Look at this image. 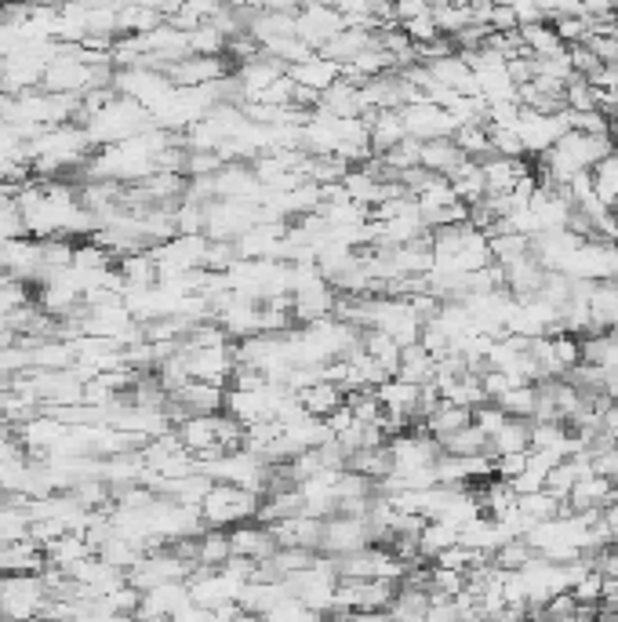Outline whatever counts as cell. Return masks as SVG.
Wrapping results in <instances>:
<instances>
[{"mask_svg": "<svg viewBox=\"0 0 618 622\" xmlns=\"http://www.w3.org/2000/svg\"><path fill=\"white\" fill-rule=\"evenodd\" d=\"M346 466L349 470L364 473V477H371V481H379V477H386V473L393 470V455H389L386 444H375V448H357V452L349 455Z\"/></svg>", "mask_w": 618, "mask_h": 622, "instance_id": "obj_26", "label": "cell"}, {"mask_svg": "<svg viewBox=\"0 0 618 622\" xmlns=\"http://www.w3.org/2000/svg\"><path fill=\"white\" fill-rule=\"evenodd\" d=\"M604 393H608V401L618 404V372H608L604 375Z\"/></svg>", "mask_w": 618, "mask_h": 622, "instance_id": "obj_48", "label": "cell"}, {"mask_svg": "<svg viewBox=\"0 0 618 622\" xmlns=\"http://www.w3.org/2000/svg\"><path fill=\"white\" fill-rule=\"evenodd\" d=\"M466 161V153L455 146V139H429V142H422V157H419V164L422 168H429V171H437V175H451V171L459 168V164Z\"/></svg>", "mask_w": 618, "mask_h": 622, "instance_id": "obj_19", "label": "cell"}, {"mask_svg": "<svg viewBox=\"0 0 618 622\" xmlns=\"http://www.w3.org/2000/svg\"><path fill=\"white\" fill-rule=\"evenodd\" d=\"M400 30L408 33L411 41L422 44V41H433V37H440L437 30V22H433V11H426V15H419V19H408V22H400Z\"/></svg>", "mask_w": 618, "mask_h": 622, "instance_id": "obj_39", "label": "cell"}, {"mask_svg": "<svg viewBox=\"0 0 618 622\" xmlns=\"http://www.w3.org/2000/svg\"><path fill=\"white\" fill-rule=\"evenodd\" d=\"M259 492H248L240 484L230 481H215L200 502V517L208 528H233V524L255 521V510H259Z\"/></svg>", "mask_w": 618, "mask_h": 622, "instance_id": "obj_1", "label": "cell"}, {"mask_svg": "<svg viewBox=\"0 0 618 622\" xmlns=\"http://www.w3.org/2000/svg\"><path fill=\"white\" fill-rule=\"evenodd\" d=\"M517 510L528 517L531 524L549 521V517H557V513H568L564 510V499L553 495L549 488H539V492H528V495H517Z\"/></svg>", "mask_w": 618, "mask_h": 622, "instance_id": "obj_25", "label": "cell"}, {"mask_svg": "<svg viewBox=\"0 0 618 622\" xmlns=\"http://www.w3.org/2000/svg\"><path fill=\"white\" fill-rule=\"evenodd\" d=\"M433 372H437V357L422 346V342H411V346H404L400 350V368L397 375L400 379L415 382V386H422V382L433 379Z\"/></svg>", "mask_w": 618, "mask_h": 622, "instance_id": "obj_21", "label": "cell"}, {"mask_svg": "<svg viewBox=\"0 0 618 622\" xmlns=\"http://www.w3.org/2000/svg\"><path fill=\"white\" fill-rule=\"evenodd\" d=\"M451 542H459V528L448 521H440V517H429L426 524H422V532H419V550L426 561H433L444 546H451Z\"/></svg>", "mask_w": 618, "mask_h": 622, "instance_id": "obj_27", "label": "cell"}, {"mask_svg": "<svg viewBox=\"0 0 618 622\" xmlns=\"http://www.w3.org/2000/svg\"><path fill=\"white\" fill-rule=\"evenodd\" d=\"M488 248H491V259L506 266V262L520 259V255H528V251H531V237H528V233H517V230H502V233H491Z\"/></svg>", "mask_w": 618, "mask_h": 622, "instance_id": "obj_30", "label": "cell"}, {"mask_svg": "<svg viewBox=\"0 0 618 622\" xmlns=\"http://www.w3.org/2000/svg\"><path fill=\"white\" fill-rule=\"evenodd\" d=\"M589 175H593V193H597L608 208H615L618 204V153L600 157V161L589 168Z\"/></svg>", "mask_w": 618, "mask_h": 622, "instance_id": "obj_28", "label": "cell"}, {"mask_svg": "<svg viewBox=\"0 0 618 622\" xmlns=\"http://www.w3.org/2000/svg\"><path fill=\"white\" fill-rule=\"evenodd\" d=\"M611 215H615V226H618V204H615V208H611Z\"/></svg>", "mask_w": 618, "mask_h": 622, "instance_id": "obj_50", "label": "cell"}, {"mask_svg": "<svg viewBox=\"0 0 618 622\" xmlns=\"http://www.w3.org/2000/svg\"><path fill=\"white\" fill-rule=\"evenodd\" d=\"M564 131H568V117H564V110L539 113V110H528V106L520 110L517 135H520V142H524V157H539V153H546Z\"/></svg>", "mask_w": 618, "mask_h": 622, "instance_id": "obj_3", "label": "cell"}, {"mask_svg": "<svg viewBox=\"0 0 618 622\" xmlns=\"http://www.w3.org/2000/svg\"><path fill=\"white\" fill-rule=\"evenodd\" d=\"M600 590H604V575H600L597 568H589V572L571 586V597L582 604H600Z\"/></svg>", "mask_w": 618, "mask_h": 622, "instance_id": "obj_37", "label": "cell"}, {"mask_svg": "<svg viewBox=\"0 0 618 622\" xmlns=\"http://www.w3.org/2000/svg\"><path fill=\"white\" fill-rule=\"evenodd\" d=\"M466 422H473V408H462L455 401H440L433 412L426 415V433H433L437 441H444L448 433L462 430Z\"/></svg>", "mask_w": 618, "mask_h": 622, "instance_id": "obj_22", "label": "cell"}, {"mask_svg": "<svg viewBox=\"0 0 618 622\" xmlns=\"http://www.w3.org/2000/svg\"><path fill=\"white\" fill-rule=\"evenodd\" d=\"M600 426H604V433H608V437H615V441H618V404L615 401L604 408V415H600Z\"/></svg>", "mask_w": 618, "mask_h": 622, "instance_id": "obj_46", "label": "cell"}, {"mask_svg": "<svg viewBox=\"0 0 618 622\" xmlns=\"http://www.w3.org/2000/svg\"><path fill=\"white\" fill-rule=\"evenodd\" d=\"M480 386H484V393H488V401H499L502 393H506L509 386H517V382L509 379L502 368H484V372H480Z\"/></svg>", "mask_w": 618, "mask_h": 622, "instance_id": "obj_40", "label": "cell"}, {"mask_svg": "<svg viewBox=\"0 0 618 622\" xmlns=\"http://www.w3.org/2000/svg\"><path fill=\"white\" fill-rule=\"evenodd\" d=\"M440 448L451 455H491V437L480 430L477 422H466L462 430L448 433V437L440 441Z\"/></svg>", "mask_w": 618, "mask_h": 622, "instance_id": "obj_23", "label": "cell"}, {"mask_svg": "<svg viewBox=\"0 0 618 622\" xmlns=\"http://www.w3.org/2000/svg\"><path fill=\"white\" fill-rule=\"evenodd\" d=\"M520 41H524V48L531 51V55H553V51L564 48V41H560V33L553 30V22L542 19V22H528V26H520Z\"/></svg>", "mask_w": 618, "mask_h": 622, "instance_id": "obj_29", "label": "cell"}, {"mask_svg": "<svg viewBox=\"0 0 618 622\" xmlns=\"http://www.w3.org/2000/svg\"><path fill=\"white\" fill-rule=\"evenodd\" d=\"M364 121H368V142L375 153H386V150H393L400 139H408V128H404L400 110H368L364 113Z\"/></svg>", "mask_w": 618, "mask_h": 622, "instance_id": "obj_16", "label": "cell"}, {"mask_svg": "<svg viewBox=\"0 0 618 622\" xmlns=\"http://www.w3.org/2000/svg\"><path fill=\"white\" fill-rule=\"evenodd\" d=\"M509 415H506V408H502V404H495V401H484V404H477V408H473V422H477L480 430L488 433H495L502 426V422H506Z\"/></svg>", "mask_w": 618, "mask_h": 622, "instance_id": "obj_38", "label": "cell"}, {"mask_svg": "<svg viewBox=\"0 0 618 622\" xmlns=\"http://www.w3.org/2000/svg\"><path fill=\"white\" fill-rule=\"evenodd\" d=\"M509 488L517 495H528V492H539V488H546V477L535 470H520L517 477H509Z\"/></svg>", "mask_w": 618, "mask_h": 622, "instance_id": "obj_45", "label": "cell"}, {"mask_svg": "<svg viewBox=\"0 0 618 622\" xmlns=\"http://www.w3.org/2000/svg\"><path fill=\"white\" fill-rule=\"evenodd\" d=\"M488 26H491V30H499V33L520 30V22H517V15H513V8H509V4H491Z\"/></svg>", "mask_w": 618, "mask_h": 622, "instance_id": "obj_42", "label": "cell"}, {"mask_svg": "<svg viewBox=\"0 0 618 622\" xmlns=\"http://www.w3.org/2000/svg\"><path fill=\"white\" fill-rule=\"evenodd\" d=\"M589 321H593V332H611V328H618V284L615 281H593V288H589Z\"/></svg>", "mask_w": 618, "mask_h": 622, "instance_id": "obj_17", "label": "cell"}, {"mask_svg": "<svg viewBox=\"0 0 618 622\" xmlns=\"http://www.w3.org/2000/svg\"><path fill=\"white\" fill-rule=\"evenodd\" d=\"M400 117H404V128H408L411 139H419V142L448 139L451 131H455L451 113L444 110V106H437V102H429V99L408 102V106L400 110Z\"/></svg>", "mask_w": 618, "mask_h": 622, "instance_id": "obj_6", "label": "cell"}, {"mask_svg": "<svg viewBox=\"0 0 618 622\" xmlns=\"http://www.w3.org/2000/svg\"><path fill=\"white\" fill-rule=\"evenodd\" d=\"M568 117V128L582 131V135H608L611 131V117L600 110H564Z\"/></svg>", "mask_w": 618, "mask_h": 622, "instance_id": "obj_34", "label": "cell"}, {"mask_svg": "<svg viewBox=\"0 0 618 622\" xmlns=\"http://www.w3.org/2000/svg\"><path fill=\"white\" fill-rule=\"evenodd\" d=\"M546 273H549L546 266L528 251V255L506 262V288L513 291V299H531V295H539L542 291Z\"/></svg>", "mask_w": 618, "mask_h": 622, "instance_id": "obj_14", "label": "cell"}, {"mask_svg": "<svg viewBox=\"0 0 618 622\" xmlns=\"http://www.w3.org/2000/svg\"><path fill=\"white\" fill-rule=\"evenodd\" d=\"M426 11H433L429 0H393V22L419 19V15H426Z\"/></svg>", "mask_w": 618, "mask_h": 622, "instance_id": "obj_43", "label": "cell"}, {"mask_svg": "<svg viewBox=\"0 0 618 622\" xmlns=\"http://www.w3.org/2000/svg\"><path fill=\"white\" fill-rule=\"evenodd\" d=\"M600 517H604V524H608L611 542H618V499H615V502H608V506L600 510Z\"/></svg>", "mask_w": 618, "mask_h": 622, "instance_id": "obj_47", "label": "cell"}, {"mask_svg": "<svg viewBox=\"0 0 618 622\" xmlns=\"http://www.w3.org/2000/svg\"><path fill=\"white\" fill-rule=\"evenodd\" d=\"M230 557H233L230 535L222 532V528H204V532L197 535V564L200 568H222Z\"/></svg>", "mask_w": 618, "mask_h": 622, "instance_id": "obj_24", "label": "cell"}, {"mask_svg": "<svg viewBox=\"0 0 618 622\" xmlns=\"http://www.w3.org/2000/svg\"><path fill=\"white\" fill-rule=\"evenodd\" d=\"M44 546L33 535L0 542V572H44Z\"/></svg>", "mask_w": 618, "mask_h": 622, "instance_id": "obj_12", "label": "cell"}, {"mask_svg": "<svg viewBox=\"0 0 618 622\" xmlns=\"http://www.w3.org/2000/svg\"><path fill=\"white\" fill-rule=\"evenodd\" d=\"M288 77L299 88H309L313 95H320L324 88H331V84L342 77V66L339 62H331L328 55H320V51H313L309 59L295 62V66H288Z\"/></svg>", "mask_w": 618, "mask_h": 622, "instance_id": "obj_10", "label": "cell"}, {"mask_svg": "<svg viewBox=\"0 0 618 622\" xmlns=\"http://www.w3.org/2000/svg\"><path fill=\"white\" fill-rule=\"evenodd\" d=\"M277 539V546H306V550H320V532H324V521L320 517H309V513H295V517H284L277 524H266Z\"/></svg>", "mask_w": 618, "mask_h": 622, "instance_id": "obj_9", "label": "cell"}, {"mask_svg": "<svg viewBox=\"0 0 618 622\" xmlns=\"http://www.w3.org/2000/svg\"><path fill=\"white\" fill-rule=\"evenodd\" d=\"M44 604H48L44 572H0V615L4 619L40 615Z\"/></svg>", "mask_w": 618, "mask_h": 622, "instance_id": "obj_2", "label": "cell"}, {"mask_svg": "<svg viewBox=\"0 0 618 622\" xmlns=\"http://www.w3.org/2000/svg\"><path fill=\"white\" fill-rule=\"evenodd\" d=\"M299 401H302V408H306L309 415L328 419L339 404H346V390H342L339 382L320 379V382H313V386H306V390H299Z\"/></svg>", "mask_w": 618, "mask_h": 622, "instance_id": "obj_18", "label": "cell"}, {"mask_svg": "<svg viewBox=\"0 0 618 622\" xmlns=\"http://www.w3.org/2000/svg\"><path fill=\"white\" fill-rule=\"evenodd\" d=\"M611 142H615V153H618V121H611Z\"/></svg>", "mask_w": 618, "mask_h": 622, "instance_id": "obj_49", "label": "cell"}, {"mask_svg": "<svg viewBox=\"0 0 618 622\" xmlns=\"http://www.w3.org/2000/svg\"><path fill=\"white\" fill-rule=\"evenodd\" d=\"M488 142H491V153H499V157H524V142H520L517 128L488 124Z\"/></svg>", "mask_w": 618, "mask_h": 622, "instance_id": "obj_35", "label": "cell"}, {"mask_svg": "<svg viewBox=\"0 0 618 622\" xmlns=\"http://www.w3.org/2000/svg\"><path fill=\"white\" fill-rule=\"evenodd\" d=\"M342 26H349L346 15L339 8H331L328 0H309V4L299 8V15H295V33H299L309 48H324Z\"/></svg>", "mask_w": 618, "mask_h": 622, "instance_id": "obj_4", "label": "cell"}, {"mask_svg": "<svg viewBox=\"0 0 618 622\" xmlns=\"http://www.w3.org/2000/svg\"><path fill=\"white\" fill-rule=\"evenodd\" d=\"M451 139H455V146H459L466 157H473V161H484V157L491 153L488 124H455Z\"/></svg>", "mask_w": 618, "mask_h": 622, "instance_id": "obj_31", "label": "cell"}, {"mask_svg": "<svg viewBox=\"0 0 618 622\" xmlns=\"http://www.w3.org/2000/svg\"><path fill=\"white\" fill-rule=\"evenodd\" d=\"M506 408V415H520V419H531V412H535V404H539V386L535 382H517V386H509L506 393H502L499 401Z\"/></svg>", "mask_w": 618, "mask_h": 622, "instance_id": "obj_32", "label": "cell"}, {"mask_svg": "<svg viewBox=\"0 0 618 622\" xmlns=\"http://www.w3.org/2000/svg\"><path fill=\"white\" fill-rule=\"evenodd\" d=\"M368 542H371L368 517H349V513H331V517H324L320 553L342 557V553H353V550H360V546H368Z\"/></svg>", "mask_w": 618, "mask_h": 622, "instance_id": "obj_5", "label": "cell"}, {"mask_svg": "<svg viewBox=\"0 0 618 622\" xmlns=\"http://www.w3.org/2000/svg\"><path fill=\"white\" fill-rule=\"evenodd\" d=\"M618 499V484L600 477V473H589V477H579L571 484L568 499H564V510L571 513H586V510H604L608 502Z\"/></svg>", "mask_w": 618, "mask_h": 622, "instance_id": "obj_8", "label": "cell"}, {"mask_svg": "<svg viewBox=\"0 0 618 622\" xmlns=\"http://www.w3.org/2000/svg\"><path fill=\"white\" fill-rule=\"evenodd\" d=\"M335 299L339 291L331 288L328 277H317V281L302 284V288L291 291V313L299 324H313L320 317H331L335 313Z\"/></svg>", "mask_w": 618, "mask_h": 622, "instance_id": "obj_7", "label": "cell"}, {"mask_svg": "<svg viewBox=\"0 0 618 622\" xmlns=\"http://www.w3.org/2000/svg\"><path fill=\"white\" fill-rule=\"evenodd\" d=\"M531 448V419H520V415H509L499 430L491 433V455H506V452H528Z\"/></svg>", "mask_w": 618, "mask_h": 622, "instance_id": "obj_20", "label": "cell"}, {"mask_svg": "<svg viewBox=\"0 0 618 622\" xmlns=\"http://www.w3.org/2000/svg\"><path fill=\"white\" fill-rule=\"evenodd\" d=\"M553 30L560 33V41L564 44H586L589 15H560V19H553Z\"/></svg>", "mask_w": 618, "mask_h": 622, "instance_id": "obj_36", "label": "cell"}, {"mask_svg": "<svg viewBox=\"0 0 618 622\" xmlns=\"http://www.w3.org/2000/svg\"><path fill=\"white\" fill-rule=\"evenodd\" d=\"M586 44L600 62H618V33H611V37H586Z\"/></svg>", "mask_w": 618, "mask_h": 622, "instance_id": "obj_44", "label": "cell"}, {"mask_svg": "<svg viewBox=\"0 0 618 622\" xmlns=\"http://www.w3.org/2000/svg\"><path fill=\"white\" fill-rule=\"evenodd\" d=\"M520 470H528V452H506V455H495V477L509 481V477H517Z\"/></svg>", "mask_w": 618, "mask_h": 622, "instance_id": "obj_41", "label": "cell"}, {"mask_svg": "<svg viewBox=\"0 0 618 622\" xmlns=\"http://www.w3.org/2000/svg\"><path fill=\"white\" fill-rule=\"evenodd\" d=\"M375 393H379L382 401V412L389 415V419H400V422H415V401H419V386L408 379H400V375H393V379H386L382 386H375Z\"/></svg>", "mask_w": 618, "mask_h": 622, "instance_id": "obj_11", "label": "cell"}, {"mask_svg": "<svg viewBox=\"0 0 618 622\" xmlns=\"http://www.w3.org/2000/svg\"><path fill=\"white\" fill-rule=\"evenodd\" d=\"M553 339V357H557V368L560 375H568L575 364L582 361V342L579 335H571V332H553L549 335Z\"/></svg>", "mask_w": 618, "mask_h": 622, "instance_id": "obj_33", "label": "cell"}, {"mask_svg": "<svg viewBox=\"0 0 618 622\" xmlns=\"http://www.w3.org/2000/svg\"><path fill=\"white\" fill-rule=\"evenodd\" d=\"M186 601H190V586H186V579L160 582V586H153V590L142 593L135 615H150V619L153 615H175Z\"/></svg>", "mask_w": 618, "mask_h": 622, "instance_id": "obj_15", "label": "cell"}, {"mask_svg": "<svg viewBox=\"0 0 618 622\" xmlns=\"http://www.w3.org/2000/svg\"><path fill=\"white\" fill-rule=\"evenodd\" d=\"M230 546L237 557H251V561H266V557H273L277 553V539H273V532L266 528V524H233L230 532Z\"/></svg>", "mask_w": 618, "mask_h": 622, "instance_id": "obj_13", "label": "cell"}]
</instances>
